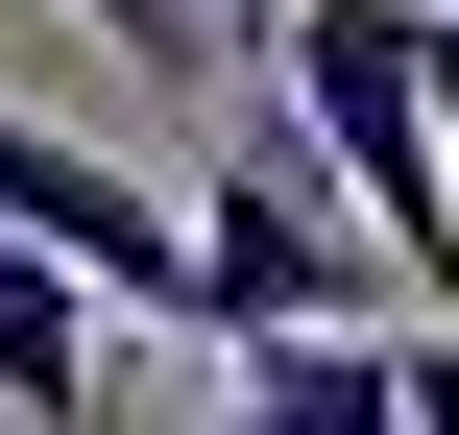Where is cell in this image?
Masks as SVG:
<instances>
[{"instance_id": "cell-5", "label": "cell", "mask_w": 459, "mask_h": 435, "mask_svg": "<svg viewBox=\"0 0 459 435\" xmlns=\"http://www.w3.org/2000/svg\"><path fill=\"white\" fill-rule=\"evenodd\" d=\"M387 412H411V435H459V339H411V315H387Z\"/></svg>"}, {"instance_id": "cell-3", "label": "cell", "mask_w": 459, "mask_h": 435, "mask_svg": "<svg viewBox=\"0 0 459 435\" xmlns=\"http://www.w3.org/2000/svg\"><path fill=\"white\" fill-rule=\"evenodd\" d=\"M218 435H411V412H387V339H266L218 363Z\"/></svg>"}, {"instance_id": "cell-1", "label": "cell", "mask_w": 459, "mask_h": 435, "mask_svg": "<svg viewBox=\"0 0 459 435\" xmlns=\"http://www.w3.org/2000/svg\"><path fill=\"white\" fill-rule=\"evenodd\" d=\"M194 339L218 363H266V339H363V242H339V194L290 170V121H266V73L218 97V145H194Z\"/></svg>"}, {"instance_id": "cell-6", "label": "cell", "mask_w": 459, "mask_h": 435, "mask_svg": "<svg viewBox=\"0 0 459 435\" xmlns=\"http://www.w3.org/2000/svg\"><path fill=\"white\" fill-rule=\"evenodd\" d=\"M73 24H121V48H145V73H194V24H169V0H73Z\"/></svg>"}, {"instance_id": "cell-8", "label": "cell", "mask_w": 459, "mask_h": 435, "mask_svg": "<svg viewBox=\"0 0 459 435\" xmlns=\"http://www.w3.org/2000/svg\"><path fill=\"white\" fill-rule=\"evenodd\" d=\"M436 194H459V24H436Z\"/></svg>"}, {"instance_id": "cell-4", "label": "cell", "mask_w": 459, "mask_h": 435, "mask_svg": "<svg viewBox=\"0 0 459 435\" xmlns=\"http://www.w3.org/2000/svg\"><path fill=\"white\" fill-rule=\"evenodd\" d=\"M0 412L24 435H97V291H48L24 242H0Z\"/></svg>"}, {"instance_id": "cell-7", "label": "cell", "mask_w": 459, "mask_h": 435, "mask_svg": "<svg viewBox=\"0 0 459 435\" xmlns=\"http://www.w3.org/2000/svg\"><path fill=\"white\" fill-rule=\"evenodd\" d=\"M169 24H194V48H242V73H266V24H290V0H169Z\"/></svg>"}, {"instance_id": "cell-2", "label": "cell", "mask_w": 459, "mask_h": 435, "mask_svg": "<svg viewBox=\"0 0 459 435\" xmlns=\"http://www.w3.org/2000/svg\"><path fill=\"white\" fill-rule=\"evenodd\" d=\"M0 242H24L48 291H97V315H169V339H194V242H169V194L97 170V145H48L24 97H0Z\"/></svg>"}]
</instances>
